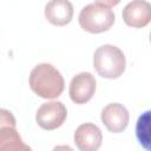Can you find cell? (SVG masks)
Instances as JSON below:
<instances>
[{
  "instance_id": "cell-3",
  "label": "cell",
  "mask_w": 151,
  "mask_h": 151,
  "mask_svg": "<svg viewBox=\"0 0 151 151\" xmlns=\"http://www.w3.org/2000/svg\"><path fill=\"white\" fill-rule=\"evenodd\" d=\"M80 27L93 34L106 32L114 24V13L111 7L96 4H88L79 13Z\"/></svg>"
},
{
  "instance_id": "cell-7",
  "label": "cell",
  "mask_w": 151,
  "mask_h": 151,
  "mask_svg": "<svg viewBox=\"0 0 151 151\" xmlns=\"http://www.w3.org/2000/svg\"><path fill=\"white\" fill-rule=\"evenodd\" d=\"M100 119L110 132L119 133L126 129L130 120V114L124 105L119 103H111L103 109Z\"/></svg>"
},
{
  "instance_id": "cell-4",
  "label": "cell",
  "mask_w": 151,
  "mask_h": 151,
  "mask_svg": "<svg viewBox=\"0 0 151 151\" xmlns=\"http://www.w3.org/2000/svg\"><path fill=\"white\" fill-rule=\"evenodd\" d=\"M31 147L26 145L17 127L15 118L12 112L5 109L0 110V151H28Z\"/></svg>"
},
{
  "instance_id": "cell-11",
  "label": "cell",
  "mask_w": 151,
  "mask_h": 151,
  "mask_svg": "<svg viewBox=\"0 0 151 151\" xmlns=\"http://www.w3.org/2000/svg\"><path fill=\"white\" fill-rule=\"evenodd\" d=\"M136 137L145 150L151 151V110L142 113L136 123Z\"/></svg>"
},
{
  "instance_id": "cell-12",
  "label": "cell",
  "mask_w": 151,
  "mask_h": 151,
  "mask_svg": "<svg viewBox=\"0 0 151 151\" xmlns=\"http://www.w3.org/2000/svg\"><path fill=\"white\" fill-rule=\"evenodd\" d=\"M96 2L104 5V6H107V7H113V6L118 5L120 2V0H96Z\"/></svg>"
},
{
  "instance_id": "cell-6",
  "label": "cell",
  "mask_w": 151,
  "mask_h": 151,
  "mask_svg": "<svg viewBox=\"0 0 151 151\" xmlns=\"http://www.w3.org/2000/svg\"><path fill=\"white\" fill-rule=\"evenodd\" d=\"M97 87L94 76L90 72H80L76 74L70 83V98L76 104H85L93 97Z\"/></svg>"
},
{
  "instance_id": "cell-8",
  "label": "cell",
  "mask_w": 151,
  "mask_h": 151,
  "mask_svg": "<svg viewBox=\"0 0 151 151\" xmlns=\"http://www.w3.org/2000/svg\"><path fill=\"white\" fill-rule=\"evenodd\" d=\"M124 22L133 28L145 27L151 22V4L146 0H132L123 9Z\"/></svg>"
},
{
  "instance_id": "cell-1",
  "label": "cell",
  "mask_w": 151,
  "mask_h": 151,
  "mask_svg": "<svg viewBox=\"0 0 151 151\" xmlns=\"http://www.w3.org/2000/svg\"><path fill=\"white\" fill-rule=\"evenodd\" d=\"M29 87L40 98L55 99L65 87L61 73L51 64L41 63L34 66L29 73Z\"/></svg>"
},
{
  "instance_id": "cell-9",
  "label": "cell",
  "mask_w": 151,
  "mask_h": 151,
  "mask_svg": "<svg viewBox=\"0 0 151 151\" xmlns=\"http://www.w3.org/2000/svg\"><path fill=\"white\" fill-rule=\"evenodd\" d=\"M101 142L103 133L93 123H84L74 132V143L80 151H96L100 147Z\"/></svg>"
},
{
  "instance_id": "cell-5",
  "label": "cell",
  "mask_w": 151,
  "mask_h": 151,
  "mask_svg": "<svg viewBox=\"0 0 151 151\" xmlns=\"http://www.w3.org/2000/svg\"><path fill=\"white\" fill-rule=\"evenodd\" d=\"M67 117L66 106L58 100H52L48 103L42 104L37 113H35V122L38 125L47 131L55 130L60 127Z\"/></svg>"
},
{
  "instance_id": "cell-13",
  "label": "cell",
  "mask_w": 151,
  "mask_h": 151,
  "mask_svg": "<svg viewBox=\"0 0 151 151\" xmlns=\"http://www.w3.org/2000/svg\"><path fill=\"white\" fill-rule=\"evenodd\" d=\"M150 42H151V33H150Z\"/></svg>"
},
{
  "instance_id": "cell-2",
  "label": "cell",
  "mask_w": 151,
  "mask_h": 151,
  "mask_svg": "<svg viewBox=\"0 0 151 151\" xmlns=\"http://www.w3.org/2000/svg\"><path fill=\"white\" fill-rule=\"evenodd\" d=\"M93 67L100 77L106 79H117L125 71L126 59L119 47L106 44L94 51Z\"/></svg>"
},
{
  "instance_id": "cell-10",
  "label": "cell",
  "mask_w": 151,
  "mask_h": 151,
  "mask_svg": "<svg viewBox=\"0 0 151 151\" xmlns=\"http://www.w3.org/2000/svg\"><path fill=\"white\" fill-rule=\"evenodd\" d=\"M73 12V5L70 0H50L45 6V18L54 26L70 24Z\"/></svg>"
}]
</instances>
